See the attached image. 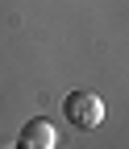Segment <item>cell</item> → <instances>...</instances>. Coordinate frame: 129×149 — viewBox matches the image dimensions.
I'll list each match as a JSON object with an SVG mask.
<instances>
[{
	"mask_svg": "<svg viewBox=\"0 0 129 149\" xmlns=\"http://www.w3.org/2000/svg\"><path fill=\"white\" fill-rule=\"evenodd\" d=\"M63 112L75 128H100L104 124V100L92 95V91H71L63 100Z\"/></svg>",
	"mask_w": 129,
	"mask_h": 149,
	"instance_id": "cell-1",
	"label": "cell"
},
{
	"mask_svg": "<svg viewBox=\"0 0 129 149\" xmlns=\"http://www.w3.org/2000/svg\"><path fill=\"white\" fill-rule=\"evenodd\" d=\"M17 145H21V149H54V145H59V133H54V124L50 120H29L25 128H21V141H17Z\"/></svg>",
	"mask_w": 129,
	"mask_h": 149,
	"instance_id": "cell-2",
	"label": "cell"
}]
</instances>
